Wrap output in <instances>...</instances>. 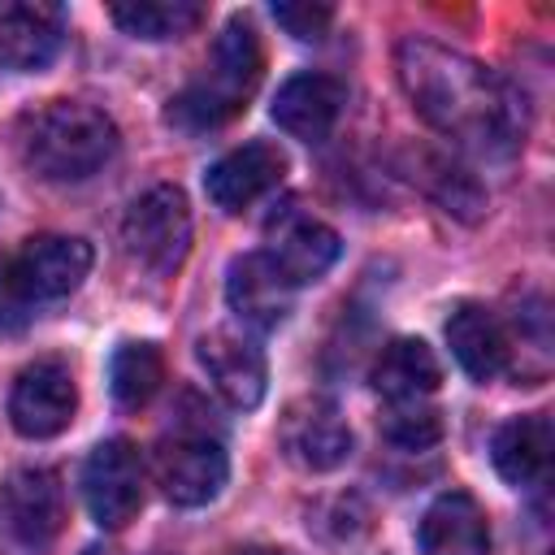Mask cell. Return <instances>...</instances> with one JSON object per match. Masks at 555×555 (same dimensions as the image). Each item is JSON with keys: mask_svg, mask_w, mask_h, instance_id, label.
Instances as JSON below:
<instances>
[{"mask_svg": "<svg viewBox=\"0 0 555 555\" xmlns=\"http://www.w3.org/2000/svg\"><path fill=\"white\" fill-rule=\"evenodd\" d=\"M395 65L416 113L447 139H460L481 152H507L512 143H520L525 108L516 91L494 78L481 61L434 39H403Z\"/></svg>", "mask_w": 555, "mask_h": 555, "instance_id": "6da1fadb", "label": "cell"}, {"mask_svg": "<svg viewBox=\"0 0 555 555\" xmlns=\"http://www.w3.org/2000/svg\"><path fill=\"white\" fill-rule=\"evenodd\" d=\"M264 69V52H260V35L247 17H230L212 43V56L204 65V74L169 100V121L178 130H217L221 121H230L256 91Z\"/></svg>", "mask_w": 555, "mask_h": 555, "instance_id": "7a4b0ae2", "label": "cell"}, {"mask_svg": "<svg viewBox=\"0 0 555 555\" xmlns=\"http://www.w3.org/2000/svg\"><path fill=\"white\" fill-rule=\"evenodd\" d=\"M26 165L48 182H82L104 169L117 152V126L91 104L52 100L26 117L22 130Z\"/></svg>", "mask_w": 555, "mask_h": 555, "instance_id": "3957f363", "label": "cell"}, {"mask_svg": "<svg viewBox=\"0 0 555 555\" xmlns=\"http://www.w3.org/2000/svg\"><path fill=\"white\" fill-rule=\"evenodd\" d=\"M121 243H126V256L147 273H173L191 251L186 195L169 182L143 191L121 217Z\"/></svg>", "mask_w": 555, "mask_h": 555, "instance_id": "277c9868", "label": "cell"}, {"mask_svg": "<svg viewBox=\"0 0 555 555\" xmlns=\"http://www.w3.org/2000/svg\"><path fill=\"white\" fill-rule=\"evenodd\" d=\"M152 473L169 503L204 507L221 494V486L230 477V460H225V447L217 438H208V429L178 425V434L156 447Z\"/></svg>", "mask_w": 555, "mask_h": 555, "instance_id": "5b68a950", "label": "cell"}, {"mask_svg": "<svg viewBox=\"0 0 555 555\" xmlns=\"http://www.w3.org/2000/svg\"><path fill=\"white\" fill-rule=\"evenodd\" d=\"M82 499L100 529H121L143 507V455L130 438H104L82 468Z\"/></svg>", "mask_w": 555, "mask_h": 555, "instance_id": "8992f818", "label": "cell"}, {"mask_svg": "<svg viewBox=\"0 0 555 555\" xmlns=\"http://www.w3.org/2000/svg\"><path fill=\"white\" fill-rule=\"evenodd\" d=\"M65 525V490L52 468H17L0 486V529L22 551H48Z\"/></svg>", "mask_w": 555, "mask_h": 555, "instance_id": "52a82bcc", "label": "cell"}, {"mask_svg": "<svg viewBox=\"0 0 555 555\" xmlns=\"http://www.w3.org/2000/svg\"><path fill=\"white\" fill-rule=\"evenodd\" d=\"M74 408H78V390H74L69 364L56 360V356H43V360L26 364L13 382V395H9L13 429L26 434V438L61 434L74 421Z\"/></svg>", "mask_w": 555, "mask_h": 555, "instance_id": "ba28073f", "label": "cell"}, {"mask_svg": "<svg viewBox=\"0 0 555 555\" xmlns=\"http://www.w3.org/2000/svg\"><path fill=\"white\" fill-rule=\"evenodd\" d=\"M278 442L308 473H330L351 455V429H347L343 412L317 395L286 408V416L278 425Z\"/></svg>", "mask_w": 555, "mask_h": 555, "instance_id": "9c48e42d", "label": "cell"}, {"mask_svg": "<svg viewBox=\"0 0 555 555\" xmlns=\"http://www.w3.org/2000/svg\"><path fill=\"white\" fill-rule=\"evenodd\" d=\"M13 273H17V286L26 291L30 304L35 299H65L91 273V243L69 238V234H35L13 256Z\"/></svg>", "mask_w": 555, "mask_h": 555, "instance_id": "30bf717a", "label": "cell"}, {"mask_svg": "<svg viewBox=\"0 0 555 555\" xmlns=\"http://www.w3.org/2000/svg\"><path fill=\"white\" fill-rule=\"evenodd\" d=\"M225 299L230 312L247 325V330H278L295 304V286L291 278L273 264L269 251H247L238 260H230L225 273Z\"/></svg>", "mask_w": 555, "mask_h": 555, "instance_id": "8fae6325", "label": "cell"}, {"mask_svg": "<svg viewBox=\"0 0 555 555\" xmlns=\"http://www.w3.org/2000/svg\"><path fill=\"white\" fill-rule=\"evenodd\" d=\"M286 173V156L278 143L251 139L234 152H225L208 173H204V191L221 212H243L251 208L260 195H269Z\"/></svg>", "mask_w": 555, "mask_h": 555, "instance_id": "7c38bea8", "label": "cell"}, {"mask_svg": "<svg viewBox=\"0 0 555 555\" xmlns=\"http://www.w3.org/2000/svg\"><path fill=\"white\" fill-rule=\"evenodd\" d=\"M195 356H199V364H204L212 390H217L225 403H234V408H256V403L264 399V382H269V373H264V351H260L251 338H243V334H234V330H212V334L199 338Z\"/></svg>", "mask_w": 555, "mask_h": 555, "instance_id": "4fadbf2b", "label": "cell"}, {"mask_svg": "<svg viewBox=\"0 0 555 555\" xmlns=\"http://www.w3.org/2000/svg\"><path fill=\"white\" fill-rule=\"evenodd\" d=\"M264 251L291 278V286H308V282L325 278V269L338 260V234L325 221H317L299 208H286L282 217L269 221V247Z\"/></svg>", "mask_w": 555, "mask_h": 555, "instance_id": "5bb4252c", "label": "cell"}, {"mask_svg": "<svg viewBox=\"0 0 555 555\" xmlns=\"http://www.w3.org/2000/svg\"><path fill=\"white\" fill-rule=\"evenodd\" d=\"M343 104H347V91H343L338 78H330V74H295V78H286L278 87L273 121L299 143H321L338 126Z\"/></svg>", "mask_w": 555, "mask_h": 555, "instance_id": "9a60e30c", "label": "cell"}, {"mask_svg": "<svg viewBox=\"0 0 555 555\" xmlns=\"http://www.w3.org/2000/svg\"><path fill=\"white\" fill-rule=\"evenodd\" d=\"M421 555H486L490 551V525L473 494L447 490L429 503L421 516Z\"/></svg>", "mask_w": 555, "mask_h": 555, "instance_id": "2e32d148", "label": "cell"}, {"mask_svg": "<svg viewBox=\"0 0 555 555\" xmlns=\"http://www.w3.org/2000/svg\"><path fill=\"white\" fill-rule=\"evenodd\" d=\"M447 343L455 364L473 377V382H490L507 369L512 360V343L507 330L499 325V317L481 304H455V312L447 317Z\"/></svg>", "mask_w": 555, "mask_h": 555, "instance_id": "e0dca14e", "label": "cell"}, {"mask_svg": "<svg viewBox=\"0 0 555 555\" xmlns=\"http://www.w3.org/2000/svg\"><path fill=\"white\" fill-rule=\"evenodd\" d=\"M61 9L17 0L0 9V61L13 69H43L61 48Z\"/></svg>", "mask_w": 555, "mask_h": 555, "instance_id": "ac0fdd59", "label": "cell"}, {"mask_svg": "<svg viewBox=\"0 0 555 555\" xmlns=\"http://www.w3.org/2000/svg\"><path fill=\"white\" fill-rule=\"evenodd\" d=\"M438 382H442V364H438L434 347L421 338H395L373 360V390L386 403L429 399L438 390Z\"/></svg>", "mask_w": 555, "mask_h": 555, "instance_id": "d6986e66", "label": "cell"}, {"mask_svg": "<svg viewBox=\"0 0 555 555\" xmlns=\"http://www.w3.org/2000/svg\"><path fill=\"white\" fill-rule=\"evenodd\" d=\"M551 416L546 412H529V416H512L494 429L490 455L494 468L507 486H533L546 464H551Z\"/></svg>", "mask_w": 555, "mask_h": 555, "instance_id": "ffe728a7", "label": "cell"}, {"mask_svg": "<svg viewBox=\"0 0 555 555\" xmlns=\"http://www.w3.org/2000/svg\"><path fill=\"white\" fill-rule=\"evenodd\" d=\"M108 17L134 39H182L199 26L204 9L195 0H130L113 4Z\"/></svg>", "mask_w": 555, "mask_h": 555, "instance_id": "44dd1931", "label": "cell"}, {"mask_svg": "<svg viewBox=\"0 0 555 555\" xmlns=\"http://www.w3.org/2000/svg\"><path fill=\"white\" fill-rule=\"evenodd\" d=\"M165 382V360L156 343H121L108 364V386L121 408H143Z\"/></svg>", "mask_w": 555, "mask_h": 555, "instance_id": "7402d4cb", "label": "cell"}, {"mask_svg": "<svg viewBox=\"0 0 555 555\" xmlns=\"http://www.w3.org/2000/svg\"><path fill=\"white\" fill-rule=\"evenodd\" d=\"M382 434L403 447V451H425L442 438V412L429 399H403V403H386L382 412Z\"/></svg>", "mask_w": 555, "mask_h": 555, "instance_id": "603a6c76", "label": "cell"}, {"mask_svg": "<svg viewBox=\"0 0 555 555\" xmlns=\"http://www.w3.org/2000/svg\"><path fill=\"white\" fill-rule=\"evenodd\" d=\"M273 17H278V26H282L286 35H295V39H304V43L325 39V30H330V22H334V13H330L325 4H312V0H304V4H273Z\"/></svg>", "mask_w": 555, "mask_h": 555, "instance_id": "cb8c5ba5", "label": "cell"}, {"mask_svg": "<svg viewBox=\"0 0 555 555\" xmlns=\"http://www.w3.org/2000/svg\"><path fill=\"white\" fill-rule=\"evenodd\" d=\"M26 317H30V299H26V291L17 286L13 260L0 256V330H22Z\"/></svg>", "mask_w": 555, "mask_h": 555, "instance_id": "d4e9b609", "label": "cell"}, {"mask_svg": "<svg viewBox=\"0 0 555 555\" xmlns=\"http://www.w3.org/2000/svg\"><path fill=\"white\" fill-rule=\"evenodd\" d=\"M234 555H282V551H273V546H243V551H234Z\"/></svg>", "mask_w": 555, "mask_h": 555, "instance_id": "484cf974", "label": "cell"}, {"mask_svg": "<svg viewBox=\"0 0 555 555\" xmlns=\"http://www.w3.org/2000/svg\"><path fill=\"white\" fill-rule=\"evenodd\" d=\"M82 555H113V551H108V546H87Z\"/></svg>", "mask_w": 555, "mask_h": 555, "instance_id": "4316f807", "label": "cell"}]
</instances>
